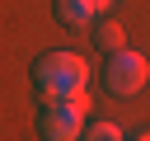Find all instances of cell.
Wrapping results in <instances>:
<instances>
[{"label": "cell", "instance_id": "obj_1", "mask_svg": "<svg viewBox=\"0 0 150 141\" xmlns=\"http://www.w3.org/2000/svg\"><path fill=\"white\" fill-rule=\"evenodd\" d=\"M84 80H89V66L80 52H47L33 66V85L47 99H75V94H84Z\"/></svg>", "mask_w": 150, "mask_h": 141}, {"label": "cell", "instance_id": "obj_2", "mask_svg": "<svg viewBox=\"0 0 150 141\" xmlns=\"http://www.w3.org/2000/svg\"><path fill=\"white\" fill-rule=\"evenodd\" d=\"M84 113H89L84 94H75V99H47L42 113H38L42 141H80L84 136Z\"/></svg>", "mask_w": 150, "mask_h": 141}, {"label": "cell", "instance_id": "obj_3", "mask_svg": "<svg viewBox=\"0 0 150 141\" xmlns=\"http://www.w3.org/2000/svg\"><path fill=\"white\" fill-rule=\"evenodd\" d=\"M145 80H150V66H145V56L141 52H112L108 56V70H103V85H108V94H117V99H131V94H141L145 89Z\"/></svg>", "mask_w": 150, "mask_h": 141}, {"label": "cell", "instance_id": "obj_4", "mask_svg": "<svg viewBox=\"0 0 150 141\" xmlns=\"http://www.w3.org/2000/svg\"><path fill=\"white\" fill-rule=\"evenodd\" d=\"M56 19L70 24V28H80V24L94 19V5H89V0H56Z\"/></svg>", "mask_w": 150, "mask_h": 141}, {"label": "cell", "instance_id": "obj_5", "mask_svg": "<svg viewBox=\"0 0 150 141\" xmlns=\"http://www.w3.org/2000/svg\"><path fill=\"white\" fill-rule=\"evenodd\" d=\"M94 47H98V52H108V56H112V52H122V24H112V19H108V24H98V28H94Z\"/></svg>", "mask_w": 150, "mask_h": 141}, {"label": "cell", "instance_id": "obj_6", "mask_svg": "<svg viewBox=\"0 0 150 141\" xmlns=\"http://www.w3.org/2000/svg\"><path fill=\"white\" fill-rule=\"evenodd\" d=\"M80 141H122V132H117V127H112V122H89V127H84V136H80Z\"/></svg>", "mask_w": 150, "mask_h": 141}, {"label": "cell", "instance_id": "obj_7", "mask_svg": "<svg viewBox=\"0 0 150 141\" xmlns=\"http://www.w3.org/2000/svg\"><path fill=\"white\" fill-rule=\"evenodd\" d=\"M89 5H94V14H103V9L112 5V0H89Z\"/></svg>", "mask_w": 150, "mask_h": 141}, {"label": "cell", "instance_id": "obj_8", "mask_svg": "<svg viewBox=\"0 0 150 141\" xmlns=\"http://www.w3.org/2000/svg\"><path fill=\"white\" fill-rule=\"evenodd\" d=\"M141 141H150V136H141Z\"/></svg>", "mask_w": 150, "mask_h": 141}]
</instances>
